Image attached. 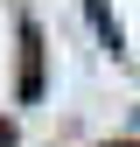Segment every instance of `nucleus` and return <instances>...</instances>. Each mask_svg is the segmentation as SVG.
I'll return each instance as SVG.
<instances>
[{"label":"nucleus","mask_w":140,"mask_h":147,"mask_svg":"<svg viewBox=\"0 0 140 147\" xmlns=\"http://www.w3.org/2000/svg\"><path fill=\"white\" fill-rule=\"evenodd\" d=\"M21 49H28L21 56V98H35V91H42V35L21 28Z\"/></svg>","instance_id":"obj_1"},{"label":"nucleus","mask_w":140,"mask_h":147,"mask_svg":"<svg viewBox=\"0 0 140 147\" xmlns=\"http://www.w3.org/2000/svg\"><path fill=\"white\" fill-rule=\"evenodd\" d=\"M112 147H140V140H112Z\"/></svg>","instance_id":"obj_4"},{"label":"nucleus","mask_w":140,"mask_h":147,"mask_svg":"<svg viewBox=\"0 0 140 147\" xmlns=\"http://www.w3.org/2000/svg\"><path fill=\"white\" fill-rule=\"evenodd\" d=\"M91 21H98V35H105V49H112V56H119V21H112V14H105V7H98V0H91Z\"/></svg>","instance_id":"obj_2"},{"label":"nucleus","mask_w":140,"mask_h":147,"mask_svg":"<svg viewBox=\"0 0 140 147\" xmlns=\"http://www.w3.org/2000/svg\"><path fill=\"white\" fill-rule=\"evenodd\" d=\"M0 147H14V126H7V119H0Z\"/></svg>","instance_id":"obj_3"}]
</instances>
